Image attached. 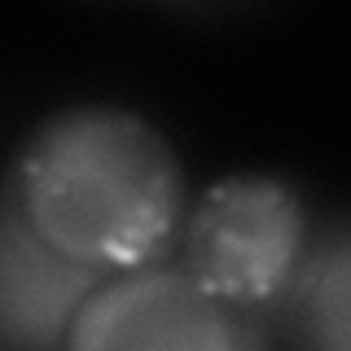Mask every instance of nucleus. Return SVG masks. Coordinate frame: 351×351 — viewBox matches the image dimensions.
<instances>
[{
	"label": "nucleus",
	"mask_w": 351,
	"mask_h": 351,
	"mask_svg": "<svg viewBox=\"0 0 351 351\" xmlns=\"http://www.w3.org/2000/svg\"><path fill=\"white\" fill-rule=\"evenodd\" d=\"M351 268H347V241L334 237L329 246L303 268L299 285V307H303V329L312 351H351Z\"/></svg>",
	"instance_id": "39448f33"
},
{
	"label": "nucleus",
	"mask_w": 351,
	"mask_h": 351,
	"mask_svg": "<svg viewBox=\"0 0 351 351\" xmlns=\"http://www.w3.org/2000/svg\"><path fill=\"white\" fill-rule=\"evenodd\" d=\"M9 193L58 255L88 272H136L180 224L184 180L162 132L119 106H71L18 149Z\"/></svg>",
	"instance_id": "f257e3e1"
},
{
	"label": "nucleus",
	"mask_w": 351,
	"mask_h": 351,
	"mask_svg": "<svg viewBox=\"0 0 351 351\" xmlns=\"http://www.w3.org/2000/svg\"><path fill=\"white\" fill-rule=\"evenodd\" d=\"M101 285L27 224L9 184L0 189V351H62L80 307Z\"/></svg>",
	"instance_id": "20e7f679"
},
{
	"label": "nucleus",
	"mask_w": 351,
	"mask_h": 351,
	"mask_svg": "<svg viewBox=\"0 0 351 351\" xmlns=\"http://www.w3.org/2000/svg\"><path fill=\"white\" fill-rule=\"evenodd\" d=\"M62 351H259V343L184 272L136 268L88 294Z\"/></svg>",
	"instance_id": "7ed1b4c3"
},
{
	"label": "nucleus",
	"mask_w": 351,
	"mask_h": 351,
	"mask_svg": "<svg viewBox=\"0 0 351 351\" xmlns=\"http://www.w3.org/2000/svg\"><path fill=\"white\" fill-rule=\"evenodd\" d=\"M307 219L290 184L228 176L202 193L184 228V277L224 307H255L290 290Z\"/></svg>",
	"instance_id": "f03ea898"
}]
</instances>
